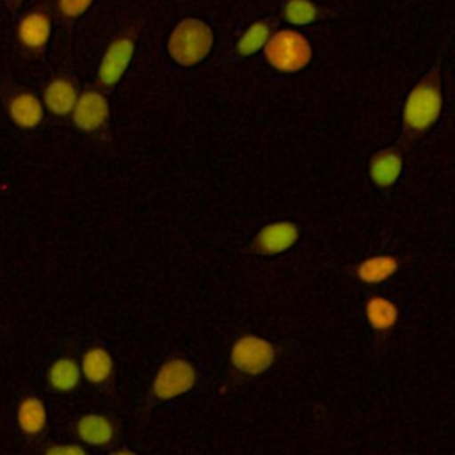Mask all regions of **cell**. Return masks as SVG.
<instances>
[{"label": "cell", "mask_w": 455, "mask_h": 455, "mask_svg": "<svg viewBox=\"0 0 455 455\" xmlns=\"http://www.w3.org/2000/svg\"><path fill=\"white\" fill-rule=\"evenodd\" d=\"M443 112V73L428 69L409 91L402 110V146L411 148L423 139Z\"/></svg>", "instance_id": "1"}, {"label": "cell", "mask_w": 455, "mask_h": 455, "mask_svg": "<svg viewBox=\"0 0 455 455\" xmlns=\"http://www.w3.org/2000/svg\"><path fill=\"white\" fill-rule=\"evenodd\" d=\"M197 384V368L196 364L183 355H169L164 359L151 380V398L158 403L172 402Z\"/></svg>", "instance_id": "2"}, {"label": "cell", "mask_w": 455, "mask_h": 455, "mask_svg": "<svg viewBox=\"0 0 455 455\" xmlns=\"http://www.w3.org/2000/svg\"><path fill=\"white\" fill-rule=\"evenodd\" d=\"M277 359L275 345L259 334H242L229 348V364L235 373L252 379L268 371Z\"/></svg>", "instance_id": "3"}, {"label": "cell", "mask_w": 455, "mask_h": 455, "mask_svg": "<svg viewBox=\"0 0 455 455\" xmlns=\"http://www.w3.org/2000/svg\"><path fill=\"white\" fill-rule=\"evenodd\" d=\"M212 28L201 20H183L169 37V53L181 66L199 64L212 50Z\"/></svg>", "instance_id": "4"}, {"label": "cell", "mask_w": 455, "mask_h": 455, "mask_svg": "<svg viewBox=\"0 0 455 455\" xmlns=\"http://www.w3.org/2000/svg\"><path fill=\"white\" fill-rule=\"evenodd\" d=\"M265 59L281 73H297L304 69L313 59V48L309 41L297 30H279L272 34L267 43Z\"/></svg>", "instance_id": "5"}, {"label": "cell", "mask_w": 455, "mask_h": 455, "mask_svg": "<svg viewBox=\"0 0 455 455\" xmlns=\"http://www.w3.org/2000/svg\"><path fill=\"white\" fill-rule=\"evenodd\" d=\"M299 236H300V229L295 222H291V220L270 222L256 233V236L251 243V249L256 254L275 256V254H281V252L291 249L297 243Z\"/></svg>", "instance_id": "6"}, {"label": "cell", "mask_w": 455, "mask_h": 455, "mask_svg": "<svg viewBox=\"0 0 455 455\" xmlns=\"http://www.w3.org/2000/svg\"><path fill=\"white\" fill-rule=\"evenodd\" d=\"M73 434L87 446L107 448L117 439V423L107 414L87 412L75 419Z\"/></svg>", "instance_id": "7"}, {"label": "cell", "mask_w": 455, "mask_h": 455, "mask_svg": "<svg viewBox=\"0 0 455 455\" xmlns=\"http://www.w3.org/2000/svg\"><path fill=\"white\" fill-rule=\"evenodd\" d=\"M403 146L393 144L377 149L368 162V176L379 188H389L396 183L403 169Z\"/></svg>", "instance_id": "8"}, {"label": "cell", "mask_w": 455, "mask_h": 455, "mask_svg": "<svg viewBox=\"0 0 455 455\" xmlns=\"http://www.w3.org/2000/svg\"><path fill=\"white\" fill-rule=\"evenodd\" d=\"M80 368H82V377L98 389H105L112 386L116 379V361L110 350H107L101 345H91L84 350L80 359Z\"/></svg>", "instance_id": "9"}, {"label": "cell", "mask_w": 455, "mask_h": 455, "mask_svg": "<svg viewBox=\"0 0 455 455\" xmlns=\"http://www.w3.org/2000/svg\"><path fill=\"white\" fill-rule=\"evenodd\" d=\"M133 39L130 36L124 37H117L116 41L110 43V46L107 48L101 64H100V82L103 87H112L116 85L121 76L124 75L132 57H133Z\"/></svg>", "instance_id": "10"}, {"label": "cell", "mask_w": 455, "mask_h": 455, "mask_svg": "<svg viewBox=\"0 0 455 455\" xmlns=\"http://www.w3.org/2000/svg\"><path fill=\"white\" fill-rule=\"evenodd\" d=\"M16 425L25 437L41 439L48 428L46 403L36 395L23 396L16 405Z\"/></svg>", "instance_id": "11"}, {"label": "cell", "mask_w": 455, "mask_h": 455, "mask_svg": "<svg viewBox=\"0 0 455 455\" xmlns=\"http://www.w3.org/2000/svg\"><path fill=\"white\" fill-rule=\"evenodd\" d=\"M82 379L80 363L69 354L59 355L46 368V387L53 393H71L80 386Z\"/></svg>", "instance_id": "12"}, {"label": "cell", "mask_w": 455, "mask_h": 455, "mask_svg": "<svg viewBox=\"0 0 455 455\" xmlns=\"http://www.w3.org/2000/svg\"><path fill=\"white\" fill-rule=\"evenodd\" d=\"M107 117H108V103L105 96L96 91L84 92L73 108L75 124L87 132L100 128L107 121Z\"/></svg>", "instance_id": "13"}, {"label": "cell", "mask_w": 455, "mask_h": 455, "mask_svg": "<svg viewBox=\"0 0 455 455\" xmlns=\"http://www.w3.org/2000/svg\"><path fill=\"white\" fill-rule=\"evenodd\" d=\"M364 316L368 325L380 334L395 329L400 320V309L395 300L384 295H370L364 302Z\"/></svg>", "instance_id": "14"}, {"label": "cell", "mask_w": 455, "mask_h": 455, "mask_svg": "<svg viewBox=\"0 0 455 455\" xmlns=\"http://www.w3.org/2000/svg\"><path fill=\"white\" fill-rule=\"evenodd\" d=\"M400 268V259L395 254H377L357 263L355 277L364 284H379L391 279Z\"/></svg>", "instance_id": "15"}, {"label": "cell", "mask_w": 455, "mask_h": 455, "mask_svg": "<svg viewBox=\"0 0 455 455\" xmlns=\"http://www.w3.org/2000/svg\"><path fill=\"white\" fill-rule=\"evenodd\" d=\"M50 30H52V25H50V20L46 14L30 12L20 21L18 36H20V41L27 48L39 50L46 44V41L50 37Z\"/></svg>", "instance_id": "16"}, {"label": "cell", "mask_w": 455, "mask_h": 455, "mask_svg": "<svg viewBox=\"0 0 455 455\" xmlns=\"http://www.w3.org/2000/svg\"><path fill=\"white\" fill-rule=\"evenodd\" d=\"M78 101L75 85L66 78H57L48 84L44 91V103L53 114H68L75 108Z\"/></svg>", "instance_id": "17"}, {"label": "cell", "mask_w": 455, "mask_h": 455, "mask_svg": "<svg viewBox=\"0 0 455 455\" xmlns=\"http://www.w3.org/2000/svg\"><path fill=\"white\" fill-rule=\"evenodd\" d=\"M9 112L14 123L23 128H34L43 119L41 101L30 92L16 94L9 103Z\"/></svg>", "instance_id": "18"}, {"label": "cell", "mask_w": 455, "mask_h": 455, "mask_svg": "<svg viewBox=\"0 0 455 455\" xmlns=\"http://www.w3.org/2000/svg\"><path fill=\"white\" fill-rule=\"evenodd\" d=\"M272 37V27L268 21H254L252 25L247 27V30L242 34L236 50L242 55H252L258 50L265 48L267 43Z\"/></svg>", "instance_id": "19"}, {"label": "cell", "mask_w": 455, "mask_h": 455, "mask_svg": "<svg viewBox=\"0 0 455 455\" xmlns=\"http://www.w3.org/2000/svg\"><path fill=\"white\" fill-rule=\"evenodd\" d=\"M283 16L291 25H309L322 16V7L313 0H288Z\"/></svg>", "instance_id": "20"}, {"label": "cell", "mask_w": 455, "mask_h": 455, "mask_svg": "<svg viewBox=\"0 0 455 455\" xmlns=\"http://www.w3.org/2000/svg\"><path fill=\"white\" fill-rule=\"evenodd\" d=\"M41 455H89L84 446L76 443H53L44 446Z\"/></svg>", "instance_id": "21"}, {"label": "cell", "mask_w": 455, "mask_h": 455, "mask_svg": "<svg viewBox=\"0 0 455 455\" xmlns=\"http://www.w3.org/2000/svg\"><path fill=\"white\" fill-rule=\"evenodd\" d=\"M92 4V0H59L57 7L62 16L76 18L87 11V7Z\"/></svg>", "instance_id": "22"}, {"label": "cell", "mask_w": 455, "mask_h": 455, "mask_svg": "<svg viewBox=\"0 0 455 455\" xmlns=\"http://www.w3.org/2000/svg\"><path fill=\"white\" fill-rule=\"evenodd\" d=\"M107 455H140V453H137V451H133L130 448H116V450L108 451Z\"/></svg>", "instance_id": "23"}]
</instances>
